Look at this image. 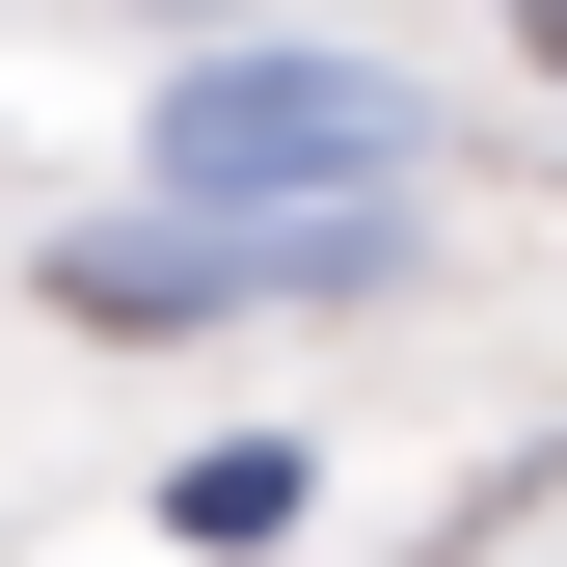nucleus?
Segmentation results:
<instances>
[{
  "label": "nucleus",
  "instance_id": "nucleus-3",
  "mask_svg": "<svg viewBox=\"0 0 567 567\" xmlns=\"http://www.w3.org/2000/svg\"><path fill=\"white\" fill-rule=\"evenodd\" d=\"M514 54H567V0H514Z\"/></svg>",
  "mask_w": 567,
  "mask_h": 567
},
{
  "label": "nucleus",
  "instance_id": "nucleus-1",
  "mask_svg": "<svg viewBox=\"0 0 567 567\" xmlns=\"http://www.w3.org/2000/svg\"><path fill=\"white\" fill-rule=\"evenodd\" d=\"M135 163H163L189 217H379L405 189V82L379 54H189Z\"/></svg>",
  "mask_w": 567,
  "mask_h": 567
},
{
  "label": "nucleus",
  "instance_id": "nucleus-2",
  "mask_svg": "<svg viewBox=\"0 0 567 567\" xmlns=\"http://www.w3.org/2000/svg\"><path fill=\"white\" fill-rule=\"evenodd\" d=\"M163 514H189V540H270V514H298V433H217V460L163 486Z\"/></svg>",
  "mask_w": 567,
  "mask_h": 567
}]
</instances>
